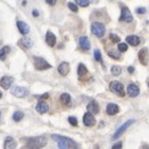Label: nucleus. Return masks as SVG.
<instances>
[{
    "mask_svg": "<svg viewBox=\"0 0 149 149\" xmlns=\"http://www.w3.org/2000/svg\"><path fill=\"white\" fill-rule=\"evenodd\" d=\"M47 137L44 136H37V137H31L26 141V147L28 149H40L47 146Z\"/></svg>",
    "mask_w": 149,
    "mask_h": 149,
    "instance_id": "f257e3e1",
    "label": "nucleus"
},
{
    "mask_svg": "<svg viewBox=\"0 0 149 149\" xmlns=\"http://www.w3.org/2000/svg\"><path fill=\"white\" fill-rule=\"evenodd\" d=\"M33 64H34L36 69L39 70V71L48 70V69H50V67H52V65L49 64L47 60H44L43 58H39V56H34L33 58Z\"/></svg>",
    "mask_w": 149,
    "mask_h": 149,
    "instance_id": "f03ea898",
    "label": "nucleus"
},
{
    "mask_svg": "<svg viewBox=\"0 0 149 149\" xmlns=\"http://www.w3.org/2000/svg\"><path fill=\"white\" fill-rule=\"evenodd\" d=\"M109 88H110L111 92L115 93V94L119 95V97H125V94H126V93H125V88H123L122 83L117 82V81H113V82L110 83Z\"/></svg>",
    "mask_w": 149,
    "mask_h": 149,
    "instance_id": "7ed1b4c3",
    "label": "nucleus"
},
{
    "mask_svg": "<svg viewBox=\"0 0 149 149\" xmlns=\"http://www.w3.org/2000/svg\"><path fill=\"white\" fill-rule=\"evenodd\" d=\"M91 31L94 36L102 38V37L104 36V33H105V26L100 22H93L92 26H91Z\"/></svg>",
    "mask_w": 149,
    "mask_h": 149,
    "instance_id": "20e7f679",
    "label": "nucleus"
},
{
    "mask_svg": "<svg viewBox=\"0 0 149 149\" xmlns=\"http://www.w3.org/2000/svg\"><path fill=\"white\" fill-rule=\"evenodd\" d=\"M134 123V120H128V121H126L125 123H122V125L120 126V128L117 130V131L115 132V134H114V137H113V139H116V138H119V137H121V136L123 134V132L126 131V130L131 126V125H133Z\"/></svg>",
    "mask_w": 149,
    "mask_h": 149,
    "instance_id": "39448f33",
    "label": "nucleus"
},
{
    "mask_svg": "<svg viewBox=\"0 0 149 149\" xmlns=\"http://www.w3.org/2000/svg\"><path fill=\"white\" fill-rule=\"evenodd\" d=\"M138 59H139L142 65H148L149 64V52H148L147 48H143V49H141L139 50Z\"/></svg>",
    "mask_w": 149,
    "mask_h": 149,
    "instance_id": "423d86ee",
    "label": "nucleus"
},
{
    "mask_svg": "<svg viewBox=\"0 0 149 149\" xmlns=\"http://www.w3.org/2000/svg\"><path fill=\"white\" fill-rule=\"evenodd\" d=\"M53 139L58 142L59 149H67V137L59 136V134H53Z\"/></svg>",
    "mask_w": 149,
    "mask_h": 149,
    "instance_id": "0eeeda50",
    "label": "nucleus"
},
{
    "mask_svg": "<svg viewBox=\"0 0 149 149\" xmlns=\"http://www.w3.org/2000/svg\"><path fill=\"white\" fill-rule=\"evenodd\" d=\"M12 93V95H15L17 98H23V97H26L28 94V89L27 88H24V87H15L14 89L11 91Z\"/></svg>",
    "mask_w": 149,
    "mask_h": 149,
    "instance_id": "6e6552de",
    "label": "nucleus"
},
{
    "mask_svg": "<svg viewBox=\"0 0 149 149\" xmlns=\"http://www.w3.org/2000/svg\"><path fill=\"white\" fill-rule=\"evenodd\" d=\"M132 20H133V17H132V14L130 12L128 8H122L120 21H122V22H132Z\"/></svg>",
    "mask_w": 149,
    "mask_h": 149,
    "instance_id": "1a4fd4ad",
    "label": "nucleus"
},
{
    "mask_svg": "<svg viewBox=\"0 0 149 149\" xmlns=\"http://www.w3.org/2000/svg\"><path fill=\"white\" fill-rule=\"evenodd\" d=\"M127 94L131 98L138 97L139 95V87L137 84H134V83L128 84V87H127Z\"/></svg>",
    "mask_w": 149,
    "mask_h": 149,
    "instance_id": "9d476101",
    "label": "nucleus"
},
{
    "mask_svg": "<svg viewBox=\"0 0 149 149\" xmlns=\"http://www.w3.org/2000/svg\"><path fill=\"white\" fill-rule=\"evenodd\" d=\"M83 123H84L87 127L94 126V125H95V119H94V116H93L92 114H89V113H86L84 116H83Z\"/></svg>",
    "mask_w": 149,
    "mask_h": 149,
    "instance_id": "9b49d317",
    "label": "nucleus"
},
{
    "mask_svg": "<svg viewBox=\"0 0 149 149\" xmlns=\"http://www.w3.org/2000/svg\"><path fill=\"white\" fill-rule=\"evenodd\" d=\"M12 83H14V78L10 77V76H4L1 79H0V86H1L4 89H9Z\"/></svg>",
    "mask_w": 149,
    "mask_h": 149,
    "instance_id": "f8f14e48",
    "label": "nucleus"
},
{
    "mask_svg": "<svg viewBox=\"0 0 149 149\" xmlns=\"http://www.w3.org/2000/svg\"><path fill=\"white\" fill-rule=\"evenodd\" d=\"M58 71H59V73L61 74V76H67V73L70 72V64L66 63V61L61 63L58 67Z\"/></svg>",
    "mask_w": 149,
    "mask_h": 149,
    "instance_id": "ddd939ff",
    "label": "nucleus"
},
{
    "mask_svg": "<svg viewBox=\"0 0 149 149\" xmlns=\"http://www.w3.org/2000/svg\"><path fill=\"white\" fill-rule=\"evenodd\" d=\"M87 110H88V113L94 115V114H98L99 113V105L95 100H92L89 102V104L87 105Z\"/></svg>",
    "mask_w": 149,
    "mask_h": 149,
    "instance_id": "4468645a",
    "label": "nucleus"
},
{
    "mask_svg": "<svg viewBox=\"0 0 149 149\" xmlns=\"http://www.w3.org/2000/svg\"><path fill=\"white\" fill-rule=\"evenodd\" d=\"M78 43H79V47H81L82 50L88 52L89 49H91V43H89V39L87 38V37H81Z\"/></svg>",
    "mask_w": 149,
    "mask_h": 149,
    "instance_id": "2eb2a0df",
    "label": "nucleus"
},
{
    "mask_svg": "<svg viewBox=\"0 0 149 149\" xmlns=\"http://www.w3.org/2000/svg\"><path fill=\"white\" fill-rule=\"evenodd\" d=\"M36 110L38 111L39 114H45V113H48V110H49V105L44 100H40V102H38V104H37Z\"/></svg>",
    "mask_w": 149,
    "mask_h": 149,
    "instance_id": "dca6fc26",
    "label": "nucleus"
},
{
    "mask_svg": "<svg viewBox=\"0 0 149 149\" xmlns=\"http://www.w3.org/2000/svg\"><path fill=\"white\" fill-rule=\"evenodd\" d=\"M17 143L12 137H6L4 142V149H16Z\"/></svg>",
    "mask_w": 149,
    "mask_h": 149,
    "instance_id": "f3484780",
    "label": "nucleus"
},
{
    "mask_svg": "<svg viewBox=\"0 0 149 149\" xmlns=\"http://www.w3.org/2000/svg\"><path fill=\"white\" fill-rule=\"evenodd\" d=\"M17 28L18 31L23 34V36H26L29 33V27H28V24L27 23H24L23 21H17Z\"/></svg>",
    "mask_w": 149,
    "mask_h": 149,
    "instance_id": "a211bd4d",
    "label": "nucleus"
},
{
    "mask_svg": "<svg viewBox=\"0 0 149 149\" xmlns=\"http://www.w3.org/2000/svg\"><path fill=\"white\" fill-rule=\"evenodd\" d=\"M45 42L49 47H54L55 43H56V37L54 36V33H52L49 31V32H47V36H45Z\"/></svg>",
    "mask_w": 149,
    "mask_h": 149,
    "instance_id": "6ab92c4d",
    "label": "nucleus"
},
{
    "mask_svg": "<svg viewBox=\"0 0 149 149\" xmlns=\"http://www.w3.org/2000/svg\"><path fill=\"white\" fill-rule=\"evenodd\" d=\"M60 102L64 107H70L71 105V95L67 94V93H63V94L60 95Z\"/></svg>",
    "mask_w": 149,
    "mask_h": 149,
    "instance_id": "aec40b11",
    "label": "nucleus"
},
{
    "mask_svg": "<svg viewBox=\"0 0 149 149\" xmlns=\"http://www.w3.org/2000/svg\"><path fill=\"white\" fill-rule=\"evenodd\" d=\"M119 107H117L116 104H114V103H110L108 107H107V114L108 115H116L117 113H119Z\"/></svg>",
    "mask_w": 149,
    "mask_h": 149,
    "instance_id": "412c9836",
    "label": "nucleus"
},
{
    "mask_svg": "<svg viewBox=\"0 0 149 149\" xmlns=\"http://www.w3.org/2000/svg\"><path fill=\"white\" fill-rule=\"evenodd\" d=\"M126 42L128 43L130 45H132V47H137L139 43H141V39L138 38L137 36H128L127 38H126Z\"/></svg>",
    "mask_w": 149,
    "mask_h": 149,
    "instance_id": "4be33fe9",
    "label": "nucleus"
},
{
    "mask_svg": "<svg viewBox=\"0 0 149 149\" xmlns=\"http://www.w3.org/2000/svg\"><path fill=\"white\" fill-rule=\"evenodd\" d=\"M18 44H20L22 48H24V49H29L33 45V43H32V40L28 39V38H22L20 42H18Z\"/></svg>",
    "mask_w": 149,
    "mask_h": 149,
    "instance_id": "5701e85b",
    "label": "nucleus"
},
{
    "mask_svg": "<svg viewBox=\"0 0 149 149\" xmlns=\"http://www.w3.org/2000/svg\"><path fill=\"white\" fill-rule=\"evenodd\" d=\"M77 72H78V77H79V78H83V76H86V74L88 73V70H87V67H86L83 64H79V65H78Z\"/></svg>",
    "mask_w": 149,
    "mask_h": 149,
    "instance_id": "b1692460",
    "label": "nucleus"
},
{
    "mask_svg": "<svg viewBox=\"0 0 149 149\" xmlns=\"http://www.w3.org/2000/svg\"><path fill=\"white\" fill-rule=\"evenodd\" d=\"M67 149H81V148H79V146L73 139L67 137Z\"/></svg>",
    "mask_w": 149,
    "mask_h": 149,
    "instance_id": "393cba45",
    "label": "nucleus"
},
{
    "mask_svg": "<svg viewBox=\"0 0 149 149\" xmlns=\"http://www.w3.org/2000/svg\"><path fill=\"white\" fill-rule=\"evenodd\" d=\"M9 53H10V47H4V48H1V49H0V59L5 60Z\"/></svg>",
    "mask_w": 149,
    "mask_h": 149,
    "instance_id": "a878e982",
    "label": "nucleus"
},
{
    "mask_svg": "<svg viewBox=\"0 0 149 149\" xmlns=\"http://www.w3.org/2000/svg\"><path fill=\"white\" fill-rule=\"evenodd\" d=\"M23 116H24V114L22 113V111H15L14 115H12V119H14V121L18 122V121H21L23 119Z\"/></svg>",
    "mask_w": 149,
    "mask_h": 149,
    "instance_id": "bb28decb",
    "label": "nucleus"
},
{
    "mask_svg": "<svg viewBox=\"0 0 149 149\" xmlns=\"http://www.w3.org/2000/svg\"><path fill=\"white\" fill-rule=\"evenodd\" d=\"M111 73H113L114 76H119L121 73V67L120 66H113L111 67Z\"/></svg>",
    "mask_w": 149,
    "mask_h": 149,
    "instance_id": "cd10ccee",
    "label": "nucleus"
},
{
    "mask_svg": "<svg viewBox=\"0 0 149 149\" xmlns=\"http://www.w3.org/2000/svg\"><path fill=\"white\" fill-rule=\"evenodd\" d=\"M117 48H119V50H120L121 53H125V52H127L128 45L126 44V43H119V45H117Z\"/></svg>",
    "mask_w": 149,
    "mask_h": 149,
    "instance_id": "c85d7f7f",
    "label": "nucleus"
},
{
    "mask_svg": "<svg viewBox=\"0 0 149 149\" xmlns=\"http://www.w3.org/2000/svg\"><path fill=\"white\" fill-rule=\"evenodd\" d=\"M94 58L97 61H99V63H102L103 59H102V54H100V50H98V49H95L94 50Z\"/></svg>",
    "mask_w": 149,
    "mask_h": 149,
    "instance_id": "c756f323",
    "label": "nucleus"
},
{
    "mask_svg": "<svg viewBox=\"0 0 149 149\" xmlns=\"http://www.w3.org/2000/svg\"><path fill=\"white\" fill-rule=\"evenodd\" d=\"M76 3L82 8H86V6L89 5V0H76Z\"/></svg>",
    "mask_w": 149,
    "mask_h": 149,
    "instance_id": "7c9ffc66",
    "label": "nucleus"
},
{
    "mask_svg": "<svg viewBox=\"0 0 149 149\" xmlns=\"http://www.w3.org/2000/svg\"><path fill=\"white\" fill-rule=\"evenodd\" d=\"M67 6H69V9L71 11H73V12H77L78 11V6L74 4V3H69V4H67Z\"/></svg>",
    "mask_w": 149,
    "mask_h": 149,
    "instance_id": "2f4dec72",
    "label": "nucleus"
},
{
    "mask_svg": "<svg viewBox=\"0 0 149 149\" xmlns=\"http://www.w3.org/2000/svg\"><path fill=\"white\" fill-rule=\"evenodd\" d=\"M110 39L113 40L114 43H120V37L114 34V33H110Z\"/></svg>",
    "mask_w": 149,
    "mask_h": 149,
    "instance_id": "473e14b6",
    "label": "nucleus"
},
{
    "mask_svg": "<svg viewBox=\"0 0 149 149\" xmlns=\"http://www.w3.org/2000/svg\"><path fill=\"white\" fill-rule=\"evenodd\" d=\"M108 55L110 58H113V59H116V60H119L121 56H120V54H117V53H115V52H109L108 53Z\"/></svg>",
    "mask_w": 149,
    "mask_h": 149,
    "instance_id": "72a5a7b5",
    "label": "nucleus"
},
{
    "mask_svg": "<svg viewBox=\"0 0 149 149\" xmlns=\"http://www.w3.org/2000/svg\"><path fill=\"white\" fill-rule=\"evenodd\" d=\"M69 122L71 123L72 126H77V125H78V121H77V119H76L74 116H70V117H69Z\"/></svg>",
    "mask_w": 149,
    "mask_h": 149,
    "instance_id": "f704fd0d",
    "label": "nucleus"
},
{
    "mask_svg": "<svg viewBox=\"0 0 149 149\" xmlns=\"http://www.w3.org/2000/svg\"><path fill=\"white\" fill-rule=\"evenodd\" d=\"M136 12L139 14V15H143V14H146V9L144 8H138L137 10H136Z\"/></svg>",
    "mask_w": 149,
    "mask_h": 149,
    "instance_id": "c9c22d12",
    "label": "nucleus"
},
{
    "mask_svg": "<svg viewBox=\"0 0 149 149\" xmlns=\"http://www.w3.org/2000/svg\"><path fill=\"white\" fill-rule=\"evenodd\" d=\"M111 149H122V143H121V142H119V143L114 144V146H113V148H111Z\"/></svg>",
    "mask_w": 149,
    "mask_h": 149,
    "instance_id": "e433bc0d",
    "label": "nucleus"
},
{
    "mask_svg": "<svg viewBox=\"0 0 149 149\" xmlns=\"http://www.w3.org/2000/svg\"><path fill=\"white\" fill-rule=\"evenodd\" d=\"M45 1L49 5H55V4H56V0H45Z\"/></svg>",
    "mask_w": 149,
    "mask_h": 149,
    "instance_id": "4c0bfd02",
    "label": "nucleus"
},
{
    "mask_svg": "<svg viewBox=\"0 0 149 149\" xmlns=\"http://www.w3.org/2000/svg\"><path fill=\"white\" fill-rule=\"evenodd\" d=\"M39 98H40V99H47V98H49V94H48V93H45V94H43V95H40Z\"/></svg>",
    "mask_w": 149,
    "mask_h": 149,
    "instance_id": "58836bf2",
    "label": "nucleus"
},
{
    "mask_svg": "<svg viewBox=\"0 0 149 149\" xmlns=\"http://www.w3.org/2000/svg\"><path fill=\"white\" fill-rule=\"evenodd\" d=\"M133 71H134V69H133L132 66H130V67H128V72H130V73H133Z\"/></svg>",
    "mask_w": 149,
    "mask_h": 149,
    "instance_id": "ea45409f",
    "label": "nucleus"
},
{
    "mask_svg": "<svg viewBox=\"0 0 149 149\" xmlns=\"http://www.w3.org/2000/svg\"><path fill=\"white\" fill-rule=\"evenodd\" d=\"M38 15H39V14H38V11H37V10H33V16H36V17H37Z\"/></svg>",
    "mask_w": 149,
    "mask_h": 149,
    "instance_id": "a19ab883",
    "label": "nucleus"
},
{
    "mask_svg": "<svg viewBox=\"0 0 149 149\" xmlns=\"http://www.w3.org/2000/svg\"><path fill=\"white\" fill-rule=\"evenodd\" d=\"M142 149H149V146L148 144H143L142 146Z\"/></svg>",
    "mask_w": 149,
    "mask_h": 149,
    "instance_id": "79ce46f5",
    "label": "nucleus"
},
{
    "mask_svg": "<svg viewBox=\"0 0 149 149\" xmlns=\"http://www.w3.org/2000/svg\"><path fill=\"white\" fill-rule=\"evenodd\" d=\"M94 149H99V147L98 146H94Z\"/></svg>",
    "mask_w": 149,
    "mask_h": 149,
    "instance_id": "37998d69",
    "label": "nucleus"
},
{
    "mask_svg": "<svg viewBox=\"0 0 149 149\" xmlns=\"http://www.w3.org/2000/svg\"><path fill=\"white\" fill-rule=\"evenodd\" d=\"M3 97V94H1V92H0V98H1Z\"/></svg>",
    "mask_w": 149,
    "mask_h": 149,
    "instance_id": "c03bdc74",
    "label": "nucleus"
},
{
    "mask_svg": "<svg viewBox=\"0 0 149 149\" xmlns=\"http://www.w3.org/2000/svg\"><path fill=\"white\" fill-rule=\"evenodd\" d=\"M0 120H1V113H0Z\"/></svg>",
    "mask_w": 149,
    "mask_h": 149,
    "instance_id": "a18cd8bd",
    "label": "nucleus"
},
{
    "mask_svg": "<svg viewBox=\"0 0 149 149\" xmlns=\"http://www.w3.org/2000/svg\"><path fill=\"white\" fill-rule=\"evenodd\" d=\"M148 86H149V83H148Z\"/></svg>",
    "mask_w": 149,
    "mask_h": 149,
    "instance_id": "49530a36",
    "label": "nucleus"
}]
</instances>
